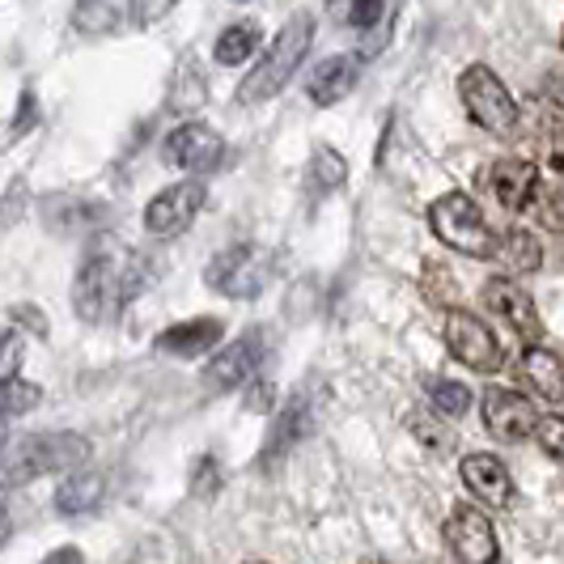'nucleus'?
<instances>
[{
  "label": "nucleus",
  "instance_id": "nucleus-32",
  "mask_svg": "<svg viewBox=\"0 0 564 564\" xmlns=\"http://www.w3.org/2000/svg\"><path fill=\"white\" fill-rule=\"evenodd\" d=\"M535 437H539V446H543V454H552L556 463H564V412L561 416H543Z\"/></svg>",
  "mask_w": 564,
  "mask_h": 564
},
{
  "label": "nucleus",
  "instance_id": "nucleus-24",
  "mask_svg": "<svg viewBox=\"0 0 564 564\" xmlns=\"http://www.w3.org/2000/svg\"><path fill=\"white\" fill-rule=\"evenodd\" d=\"M311 196H332L339 183L348 178V162L339 158L336 149H318L311 158Z\"/></svg>",
  "mask_w": 564,
  "mask_h": 564
},
{
  "label": "nucleus",
  "instance_id": "nucleus-23",
  "mask_svg": "<svg viewBox=\"0 0 564 564\" xmlns=\"http://www.w3.org/2000/svg\"><path fill=\"white\" fill-rule=\"evenodd\" d=\"M497 259L509 276H527V272H539L543 263V247L531 229H509L501 234V247H497Z\"/></svg>",
  "mask_w": 564,
  "mask_h": 564
},
{
  "label": "nucleus",
  "instance_id": "nucleus-26",
  "mask_svg": "<svg viewBox=\"0 0 564 564\" xmlns=\"http://www.w3.org/2000/svg\"><path fill=\"white\" fill-rule=\"evenodd\" d=\"M424 391H429V403L442 416H467V408H471V391L463 382H454V378H433Z\"/></svg>",
  "mask_w": 564,
  "mask_h": 564
},
{
  "label": "nucleus",
  "instance_id": "nucleus-15",
  "mask_svg": "<svg viewBox=\"0 0 564 564\" xmlns=\"http://www.w3.org/2000/svg\"><path fill=\"white\" fill-rule=\"evenodd\" d=\"M357 82H361V56L344 52V56H327L314 64L306 77V94L314 107H336L357 89Z\"/></svg>",
  "mask_w": 564,
  "mask_h": 564
},
{
  "label": "nucleus",
  "instance_id": "nucleus-10",
  "mask_svg": "<svg viewBox=\"0 0 564 564\" xmlns=\"http://www.w3.org/2000/svg\"><path fill=\"white\" fill-rule=\"evenodd\" d=\"M446 547H451L454 564H497V556H501L497 527L476 506H458L451 513V522H446Z\"/></svg>",
  "mask_w": 564,
  "mask_h": 564
},
{
  "label": "nucleus",
  "instance_id": "nucleus-1",
  "mask_svg": "<svg viewBox=\"0 0 564 564\" xmlns=\"http://www.w3.org/2000/svg\"><path fill=\"white\" fill-rule=\"evenodd\" d=\"M149 284V263L141 251H132L128 242H119L111 234L94 238L77 268L73 284V311L85 323H111L123 314V306Z\"/></svg>",
  "mask_w": 564,
  "mask_h": 564
},
{
  "label": "nucleus",
  "instance_id": "nucleus-39",
  "mask_svg": "<svg viewBox=\"0 0 564 564\" xmlns=\"http://www.w3.org/2000/svg\"><path fill=\"white\" fill-rule=\"evenodd\" d=\"M43 564H85V556H82V547H56Z\"/></svg>",
  "mask_w": 564,
  "mask_h": 564
},
{
  "label": "nucleus",
  "instance_id": "nucleus-28",
  "mask_svg": "<svg viewBox=\"0 0 564 564\" xmlns=\"http://www.w3.org/2000/svg\"><path fill=\"white\" fill-rule=\"evenodd\" d=\"M424 297H429V302H437V306H446V311H454L451 268H442V263H424Z\"/></svg>",
  "mask_w": 564,
  "mask_h": 564
},
{
  "label": "nucleus",
  "instance_id": "nucleus-31",
  "mask_svg": "<svg viewBox=\"0 0 564 564\" xmlns=\"http://www.w3.org/2000/svg\"><path fill=\"white\" fill-rule=\"evenodd\" d=\"M412 433L421 437L429 451H451L454 446V433L446 429V424L429 421V416H421V412H412Z\"/></svg>",
  "mask_w": 564,
  "mask_h": 564
},
{
  "label": "nucleus",
  "instance_id": "nucleus-6",
  "mask_svg": "<svg viewBox=\"0 0 564 564\" xmlns=\"http://www.w3.org/2000/svg\"><path fill=\"white\" fill-rule=\"evenodd\" d=\"M204 281H208V289L226 293L234 302H247V297H259L263 284H268V259L251 242H238V247L208 259Z\"/></svg>",
  "mask_w": 564,
  "mask_h": 564
},
{
  "label": "nucleus",
  "instance_id": "nucleus-20",
  "mask_svg": "<svg viewBox=\"0 0 564 564\" xmlns=\"http://www.w3.org/2000/svg\"><path fill=\"white\" fill-rule=\"evenodd\" d=\"M107 501V480L98 471H82V476H68L56 488V509L64 518H82Z\"/></svg>",
  "mask_w": 564,
  "mask_h": 564
},
{
  "label": "nucleus",
  "instance_id": "nucleus-4",
  "mask_svg": "<svg viewBox=\"0 0 564 564\" xmlns=\"http://www.w3.org/2000/svg\"><path fill=\"white\" fill-rule=\"evenodd\" d=\"M458 98L463 111L471 115V123L492 132V137H513L518 132V102L506 89V82L488 68V64H471L458 77Z\"/></svg>",
  "mask_w": 564,
  "mask_h": 564
},
{
  "label": "nucleus",
  "instance_id": "nucleus-18",
  "mask_svg": "<svg viewBox=\"0 0 564 564\" xmlns=\"http://www.w3.org/2000/svg\"><path fill=\"white\" fill-rule=\"evenodd\" d=\"M518 382L531 387L535 395L552 399V403H564V357H556L552 348H539V344H527L522 361H518Z\"/></svg>",
  "mask_w": 564,
  "mask_h": 564
},
{
  "label": "nucleus",
  "instance_id": "nucleus-40",
  "mask_svg": "<svg viewBox=\"0 0 564 564\" xmlns=\"http://www.w3.org/2000/svg\"><path fill=\"white\" fill-rule=\"evenodd\" d=\"M9 531H13V518H9V497H4V488H0V543L9 539Z\"/></svg>",
  "mask_w": 564,
  "mask_h": 564
},
{
  "label": "nucleus",
  "instance_id": "nucleus-11",
  "mask_svg": "<svg viewBox=\"0 0 564 564\" xmlns=\"http://www.w3.org/2000/svg\"><path fill=\"white\" fill-rule=\"evenodd\" d=\"M539 408L522 391H509V387H488L484 395V429L497 437V442H527L539 433Z\"/></svg>",
  "mask_w": 564,
  "mask_h": 564
},
{
  "label": "nucleus",
  "instance_id": "nucleus-8",
  "mask_svg": "<svg viewBox=\"0 0 564 564\" xmlns=\"http://www.w3.org/2000/svg\"><path fill=\"white\" fill-rule=\"evenodd\" d=\"M204 199H208V187L199 178L170 183L166 192H158V196L144 204V229L153 238H174V234H183V229L196 221Z\"/></svg>",
  "mask_w": 564,
  "mask_h": 564
},
{
  "label": "nucleus",
  "instance_id": "nucleus-34",
  "mask_svg": "<svg viewBox=\"0 0 564 564\" xmlns=\"http://www.w3.org/2000/svg\"><path fill=\"white\" fill-rule=\"evenodd\" d=\"M387 13V0H352V26L373 30Z\"/></svg>",
  "mask_w": 564,
  "mask_h": 564
},
{
  "label": "nucleus",
  "instance_id": "nucleus-22",
  "mask_svg": "<svg viewBox=\"0 0 564 564\" xmlns=\"http://www.w3.org/2000/svg\"><path fill=\"white\" fill-rule=\"evenodd\" d=\"M259 43H263V30L259 22H234L217 34V43H213V59L221 64V68H238V64H247V59L259 52Z\"/></svg>",
  "mask_w": 564,
  "mask_h": 564
},
{
  "label": "nucleus",
  "instance_id": "nucleus-36",
  "mask_svg": "<svg viewBox=\"0 0 564 564\" xmlns=\"http://www.w3.org/2000/svg\"><path fill=\"white\" fill-rule=\"evenodd\" d=\"M539 94H543L547 107H556V111L564 115V68H552V73L543 77V85H539Z\"/></svg>",
  "mask_w": 564,
  "mask_h": 564
},
{
  "label": "nucleus",
  "instance_id": "nucleus-35",
  "mask_svg": "<svg viewBox=\"0 0 564 564\" xmlns=\"http://www.w3.org/2000/svg\"><path fill=\"white\" fill-rule=\"evenodd\" d=\"M543 162L564 178V123L547 128V137H543Z\"/></svg>",
  "mask_w": 564,
  "mask_h": 564
},
{
  "label": "nucleus",
  "instance_id": "nucleus-5",
  "mask_svg": "<svg viewBox=\"0 0 564 564\" xmlns=\"http://www.w3.org/2000/svg\"><path fill=\"white\" fill-rule=\"evenodd\" d=\"M85 454H89V442L82 433H34V437H22L13 451L4 454V480H39L47 471L77 467V463H85Z\"/></svg>",
  "mask_w": 564,
  "mask_h": 564
},
{
  "label": "nucleus",
  "instance_id": "nucleus-33",
  "mask_svg": "<svg viewBox=\"0 0 564 564\" xmlns=\"http://www.w3.org/2000/svg\"><path fill=\"white\" fill-rule=\"evenodd\" d=\"M192 488H196L199 497H213V492L221 488V467H217V458H199L196 476H192Z\"/></svg>",
  "mask_w": 564,
  "mask_h": 564
},
{
  "label": "nucleus",
  "instance_id": "nucleus-43",
  "mask_svg": "<svg viewBox=\"0 0 564 564\" xmlns=\"http://www.w3.org/2000/svg\"><path fill=\"white\" fill-rule=\"evenodd\" d=\"M238 4H247V0H238Z\"/></svg>",
  "mask_w": 564,
  "mask_h": 564
},
{
  "label": "nucleus",
  "instance_id": "nucleus-25",
  "mask_svg": "<svg viewBox=\"0 0 564 564\" xmlns=\"http://www.w3.org/2000/svg\"><path fill=\"white\" fill-rule=\"evenodd\" d=\"M43 403V391L26 378H0V421L4 416H22L30 408Z\"/></svg>",
  "mask_w": 564,
  "mask_h": 564
},
{
  "label": "nucleus",
  "instance_id": "nucleus-45",
  "mask_svg": "<svg viewBox=\"0 0 564 564\" xmlns=\"http://www.w3.org/2000/svg\"><path fill=\"white\" fill-rule=\"evenodd\" d=\"M561 43H564V34H561Z\"/></svg>",
  "mask_w": 564,
  "mask_h": 564
},
{
  "label": "nucleus",
  "instance_id": "nucleus-16",
  "mask_svg": "<svg viewBox=\"0 0 564 564\" xmlns=\"http://www.w3.org/2000/svg\"><path fill=\"white\" fill-rule=\"evenodd\" d=\"M221 336H226L221 318L199 314V318H187V323H174V327H166L162 336L153 339V348H158V352H166V357H183V361H192V357L213 352V348L221 344Z\"/></svg>",
  "mask_w": 564,
  "mask_h": 564
},
{
  "label": "nucleus",
  "instance_id": "nucleus-21",
  "mask_svg": "<svg viewBox=\"0 0 564 564\" xmlns=\"http://www.w3.org/2000/svg\"><path fill=\"white\" fill-rule=\"evenodd\" d=\"M311 433V403H306V395H297L289 408H284L281 416L272 421V433H268V458H281L284 451H293L302 437Z\"/></svg>",
  "mask_w": 564,
  "mask_h": 564
},
{
  "label": "nucleus",
  "instance_id": "nucleus-42",
  "mask_svg": "<svg viewBox=\"0 0 564 564\" xmlns=\"http://www.w3.org/2000/svg\"><path fill=\"white\" fill-rule=\"evenodd\" d=\"M247 564H268V561H247Z\"/></svg>",
  "mask_w": 564,
  "mask_h": 564
},
{
  "label": "nucleus",
  "instance_id": "nucleus-29",
  "mask_svg": "<svg viewBox=\"0 0 564 564\" xmlns=\"http://www.w3.org/2000/svg\"><path fill=\"white\" fill-rule=\"evenodd\" d=\"M22 361H26V344L18 327H0V378H18Z\"/></svg>",
  "mask_w": 564,
  "mask_h": 564
},
{
  "label": "nucleus",
  "instance_id": "nucleus-7",
  "mask_svg": "<svg viewBox=\"0 0 564 564\" xmlns=\"http://www.w3.org/2000/svg\"><path fill=\"white\" fill-rule=\"evenodd\" d=\"M446 348H451L454 361H463L476 373H497L506 366V348L492 336V327L476 314L458 311V306L446 311Z\"/></svg>",
  "mask_w": 564,
  "mask_h": 564
},
{
  "label": "nucleus",
  "instance_id": "nucleus-27",
  "mask_svg": "<svg viewBox=\"0 0 564 564\" xmlns=\"http://www.w3.org/2000/svg\"><path fill=\"white\" fill-rule=\"evenodd\" d=\"M531 208H535L539 226L552 229V234H564V187H539Z\"/></svg>",
  "mask_w": 564,
  "mask_h": 564
},
{
  "label": "nucleus",
  "instance_id": "nucleus-2",
  "mask_svg": "<svg viewBox=\"0 0 564 564\" xmlns=\"http://www.w3.org/2000/svg\"><path fill=\"white\" fill-rule=\"evenodd\" d=\"M311 43H314V13H293L289 22L281 26V34L272 39V47L259 56L251 73L242 77L238 85V102L242 107H259L268 98H276L284 85L293 82V73L302 68V59L311 56Z\"/></svg>",
  "mask_w": 564,
  "mask_h": 564
},
{
  "label": "nucleus",
  "instance_id": "nucleus-9",
  "mask_svg": "<svg viewBox=\"0 0 564 564\" xmlns=\"http://www.w3.org/2000/svg\"><path fill=\"white\" fill-rule=\"evenodd\" d=\"M162 158L174 170H187V174H213L226 162V141L208 123H178L162 141Z\"/></svg>",
  "mask_w": 564,
  "mask_h": 564
},
{
  "label": "nucleus",
  "instance_id": "nucleus-19",
  "mask_svg": "<svg viewBox=\"0 0 564 564\" xmlns=\"http://www.w3.org/2000/svg\"><path fill=\"white\" fill-rule=\"evenodd\" d=\"M128 22V0H77L73 4V30L85 39H107Z\"/></svg>",
  "mask_w": 564,
  "mask_h": 564
},
{
  "label": "nucleus",
  "instance_id": "nucleus-14",
  "mask_svg": "<svg viewBox=\"0 0 564 564\" xmlns=\"http://www.w3.org/2000/svg\"><path fill=\"white\" fill-rule=\"evenodd\" d=\"M480 183L501 208L522 213V208H531V199L539 192V170L531 162H522V158H497L492 166H484Z\"/></svg>",
  "mask_w": 564,
  "mask_h": 564
},
{
  "label": "nucleus",
  "instance_id": "nucleus-37",
  "mask_svg": "<svg viewBox=\"0 0 564 564\" xmlns=\"http://www.w3.org/2000/svg\"><path fill=\"white\" fill-rule=\"evenodd\" d=\"M30 123H34V89H26V94H22V119H18L13 128H9V132H13V141H18L22 132H26Z\"/></svg>",
  "mask_w": 564,
  "mask_h": 564
},
{
  "label": "nucleus",
  "instance_id": "nucleus-44",
  "mask_svg": "<svg viewBox=\"0 0 564 564\" xmlns=\"http://www.w3.org/2000/svg\"><path fill=\"white\" fill-rule=\"evenodd\" d=\"M369 564H378V561H369Z\"/></svg>",
  "mask_w": 564,
  "mask_h": 564
},
{
  "label": "nucleus",
  "instance_id": "nucleus-12",
  "mask_svg": "<svg viewBox=\"0 0 564 564\" xmlns=\"http://www.w3.org/2000/svg\"><path fill=\"white\" fill-rule=\"evenodd\" d=\"M480 302H484V311L497 314L509 332L522 336L527 344H535V339L543 336L535 302H531V293H527L522 284H513V276H492V281L484 284Z\"/></svg>",
  "mask_w": 564,
  "mask_h": 564
},
{
  "label": "nucleus",
  "instance_id": "nucleus-41",
  "mask_svg": "<svg viewBox=\"0 0 564 564\" xmlns=\"http://www.w3.org/2000/svg\"><path fill=\"white\" fill-rule=\"evenodd\" d=\"M0 451H4V424H0Z\"/></svg>",
  "mask_w": 564,
  "mask_h": 564
},
{
  "label": "nucleus",
  "instance_id": "nucleus-3",
  "mask_svg": "<svg viewBox=\"0 0 564 564\" xmlns=\"http://www.w3.org/2000/svg\"><path fill=\"white\" fill-rule=\"evenodd\" d=\"M429 226H433V234H437L451 251H463V254H471V259H497L501 238L488 229L480 204L471 196H463V192H451V196L433 199V204H429Z\"/></svg>",
  "mask_w": 564,
  "mask_h": 564
},
{
  "label": "nucleus",
  "instance_id": "nucleus-17",
  "mask_svg": "<svg viewBox=\"0 0 564 564\" xmlns=\"http://www.w3.org/2000/svg\"><path fill=\"white\" fill-rule=\"evenodd\" d=\"M463 484L492 509H506L513 501V480H509L506 463L497 454H467L463 458Z\"/></svg>",
  "mask_w": 564,
  "mask_h": 564
},
{
  "label": "nucleus",
  "instance_id": "nucleus-30",
  "mask_svg": "<svg viewBox=\"0 0 564 564\" xmlns=\"http://www.w3.org/2000/svg\"><path fill=\"white\" fill-rule=\"evenodd\" d=\"M174 4H178V0H128V22L137 30L158 26L166 13H174Z\"/></svg>",
  "mask_w": 564,
  "mask_h": 564
},
{
  "label": "nucleus",
  "instance_id": "nucleus-38",
  "mask_svg": "<svg viewBox=\"0 0 564 564\" xmlns=\"http://www.w3.org/2000/svg\"><path fill=\"white\" fill-rule=\"evenodd\" d=\"M13 318H22L30 332H39V336H47V323L39 318V311L34 306H13Z\"/></svg>",
  "mask_w": 564,
  "mask_h": 564
},
{
  "label": "nucleus",
  "instance_id": "nucleus-13",
  "mask_svg": "<svg viewBox=\"0 0 564 564\" xmlns=\"http://www.w3.org/2000/svg\"><path fill=\"white\" fill-rule=\"evenodd\" d=\"M259 366H263V332H247L204 366V387L208 391H234V387L251 382Z\"/></svg>",
  "mask_w": 564,
  "mask_h": 564
}]
</instances>
